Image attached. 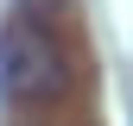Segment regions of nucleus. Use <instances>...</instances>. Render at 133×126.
Returning <instances> with one entry per match:
<instances>
[{
  "label": "nucleus",
  "instance_id": "nucleus-1",
  "mask_svg": "<svg viewBox=\"0 0 133 126\" xmlns=\"http://www.w3.org/2000/svg\"><path fill=\"white\" fill-rule=\"evenodd\" d=\"M0 94H6V101H25V107L70 94V63H63V51L44 38L38 25L13 19L6 32H0Z\"/></svg>",
  "mask_w": 133,
  "mask_h": 126
},
{
  "label": "nucleus",
  "instance_id": "nucleus-2",
  "mask_svg": "<svg viewBox=\"0 0 133 126\" xmlns=\"http://www.w3.org/2000/svg\"><path fill=\"white\" fill-rule=\"evenodd\" d=\"M63 13H70V0H19V25H38V32H51Z\"/></svg>",
  "mask_w": 133,
  "mask_h": 126
}]
</instances>
